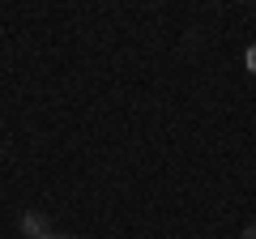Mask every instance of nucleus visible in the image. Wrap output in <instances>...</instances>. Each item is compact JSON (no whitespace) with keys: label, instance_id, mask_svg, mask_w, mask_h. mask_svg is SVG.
<instances>
[{"label":"nucleus","instance_id":"nucleus-1","mask_svg":"<svg viewBox=\"0 0 256 239\" xmlns=\"http://www.w3.org/2000/svg\"><path fill=\"white\" fill-rule=\"evenodd\" d=\"M22 230H26V235H38V239H56L52 230H47V222L38 218V214H26V218H22Z\"/></svg>","mask_w":256,"mask_h":239},{"label":"nucleus","instance_id":"nucleus-2","mask_svg":"<svg viewBox=\"0 0 256 239\" xmlns=\"http://www.w3.org/2000/svg\"><path fill=\"white\" fill-rule=\"evenodd\" d=\"M248 68H252V73H256V43L248 47Z\"/></svg>","mask_w":256,"mask_h":239},{"label":"nucleus","instance_id":"nucleus-3","mask_svg":"<svg viewBox=\"0 0 256 239\" xmlns=\"http://www.w3.org/2000/svg\"><path fill=\"white\" fill-rule=\"evenodd\" d=\"M244 239H256V222H252V226H248V230H244Z\"/></svg>","mask_w":256,"mask_h":239},{"label":"nucleus","instance_id":"nucleus-4","mask_svg":"<svg viewBox=\"0 0 256 239\" xmlns=\"http://www.w3.org/2000/svg\"><path fill=\"white\" fill-rule=\"evenodd\" d=\"M56 239H60V235H56Z\"/></svg>","mask_w":256,"mask_h":239}]
</instances>
